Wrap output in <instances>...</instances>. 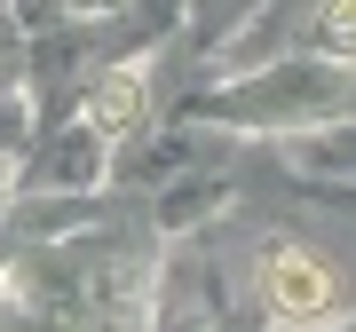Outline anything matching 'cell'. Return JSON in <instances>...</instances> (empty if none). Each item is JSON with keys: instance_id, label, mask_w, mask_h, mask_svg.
<instances>
[{"instance_id": "6da1fadb", "label": "cell", "mask_w": 356, "mask_h": 332, "mask_svg": "<svg viewBox=\"0 0 356 332\" xmlns=\"http://www.w3.org/2000/svg\"><path fill=\"white\" fill-rule=\"evenodd\" d=\"M356 111V72L348 64H269L245 88H222L198 103V119H229V127H332Z\"/></svg>"}, {"instance_id": "7a4b0ae2", "label": "cell", "mask_w": 356, "mask_h": 332, "mask_svg": "<svg viewBox=\"0 0 356 332\" xmlns=\"http://www.w3.org/2000/svg\"><path fill=\"white\" fill-rule=\"evenodd\" d=\"M261 301H269L277 324L309 332L317 317H332V269L309 254V245H269L261 254Z\"/></svg>"}, {"instance_id": "3957f363", "label": "cell", "mask_w": 356, "mask_h": 332, "mask_svg": "<svg viewBox=\"0 0 356 332\" xmlns=\"http://www.w3.org/2000/svg\"><path fill=\"white\" fill-rule=\"evenodd\" d=\"M88 119H95V135H127L135 119H143V79H135V72L103 79V88L88 95Z\"/></svg>"}, {"instance_id": "277c9868", "label": "cell", "mask_w": 356, "mask_h": 332, "mask_svg": "<svg viewBox=\"0 0 356 332\" xmlns=\"http://www.w3.org/2000/svg\"><path fill=\"white\" fill-rule=\"evenodd\" d=\"M317 40L332 56H348L356 64V0H325V16H317Z\"/></svg>"}, {"instance_id": "5b68a950", "label": "cell", "mask_w": 356, "mask_h": 332, "mask_svg": "<svg viewBox=\"0 0 356 332\" xmlns=\"http://www.w3.org/2000/svg\"><path fill=\"white\" fill-rule=\"evenodd\" d=\"M56 8H72V16H103V8H119V0H56Z\"/></svg>"}, {"instance_id": "8992f818", "label": "cell", "mask_w": 356, "mask_h": 332, "mask_svg": "<svg viewBox=\"0 0 356 332\" xmlns=\"http://www.w3.org/2000/svg\"><path fill=\"white\" fill-rule=\"evenodd\" d=\"M0 142H16V111H8V103H0Z\"/></svg>"}]
</instances>
